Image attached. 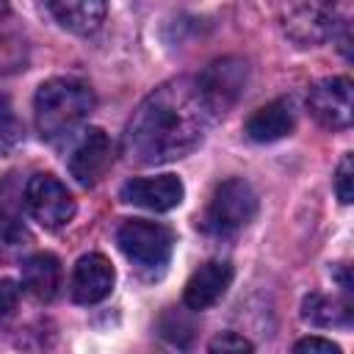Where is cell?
Segmentation results:
<instances>
[{"label":"cell","instance_id":"6","mask_svg":"<svg viewBox=\"0 0 354 354\" xmlns=\"http://www.w3.org/2000/svg\"><path fill=\"white\" fill-rule=\"evenodd\" d=\"M282 28L301 47L321 44L335 30L332 6L326 0H288L282 8Z\"/></svg>","mask_w":354,"mask_h":354},{"label":"cell","instance_id":"21","mask_svg":"<svg viewBox=\"0 0 354 354\" xmlns=\"http://www.w3.org/2000/svg\"><path fill=\"white\" fill-rule=\"evenodd\" d=\"M0 136H17V122L6 100H0Z\"/></svg>","mask_w":354,"mask_h":354},{"label":"cell","instance_id":"17","mask_svg":"<svg viewBox=\"0 0 354 354\" xmlns=\"http://www.w3.org/2000/svg\"><path fill=\"white\" fill-rule=\"evenodd\" d=\"M335 194L343 205H348L354 199V158L351 155H343V160L337 163V171H335Z\"/></svg>","mask_w":354,"mask_h":354},{"label":"cell","instance_id":"1","mask_svg":"<svg viewBox=\"0 0 354 354\" xmlns=\"http://www.w3.org/2000/svg\"><path fill=\"white\" fill-rule=\"evenodd\" d=\"M210 119L196 80H169L136 108L124 130V152L136 163L177 160L202 141Z\"/></svg>","mask_w":354,"mask_h":354},{"label":"cell","instance_id":"7","mask_svg":"<svg viewBox=\"0 0 354 354\" xmlns=\"http://www.w3.org/2000/svg\"><path fill=\"white\" fill-rule=\"evenodd\" d=\"M196 86L210 108V113H224L246 86V64L241 58H221L213 61L199 77Z\"/></svg>","mask_w":354,"mask_h":354},{"label":"cell","instance_id":"18","mask_svg":"<svg viewBox=\"0 0 354 354\" xmlns=\"http://www.w3.org/2000/svg\"><path fill=\"white\" fill-rule=\"evenodd\" d=\"M213 354H243V351H252L254 346L243 337V335H238V332H224V335H218L216 340H210V346H207Z\"/></svg>","mask_w":354,"mask_h":354},{"label":"cell","instance_id":"19","mask_svg":"<svg viewBox=\"0 0 354 354\" xmlns=\"http://www.w3.org/2000/svg\"><path fill=\"white\" fill-rule=\"evenodd\" d=\"M293 351H299V354H340V346L326 337H304L293 346Z\"/></svg>","mask_w":354,"mask_h":354},{"label":"cell","instance_id":"13","mask_svg":"<svg viewBox=\"0 0 354 354\" xmlns=\"http://www.w3.org/2000/svg\"><path fill=\"white\" fill-rule=\"evenodd\" d=\"M290 130H293V105H290V100H271L246 119V136L257 144L279 141Z\"/></svg>","mask_w":354,"mask_h":354},{"label":"cell","instance_id":"11","mask_svg":"<svg viewBox=\"0 0 354 354\" xmlns=\"http://www.w3.org/2000/svg\"><path fill=\"white\" fill-rule=\"evenodd\" d=\"M230 282H232V266L227 260H210L191 274L183 290V301L188 310H196V313L207 310L227 293Z\"/></svg>","mask_w":354,"mask_h":354},{"label":"cell","instance_id":"10","mask_svg":"<svg viewBox=\"0 0 354 354\" xmlns=\"http://www.w3.org/2000/svg\"><path fill=\"white\" fill-rule=\"evenodd\" d=\"M111 158H113V149H111V138L105 136V130L88 127L83 138L77 141V147L72 149L69 171L80 185H94L111 166Z\"/></svg>","mask_w":354,"mask_h":354},{"label":"cell","instance_id":"15","mask_svg":"<svg viewBox=\"0 0 354 354\" xmlns=\"http://www.w3.org/2000/svg\"><path fill=\"white\" fill-rule=\"evenodd\" d=\"M58 285H61V263H58L55 254L36 252L22 263V288L30 296H36L41 301H50L55 296Z\"/></svg>","mask_w":354,"mask_h":354},{"label":"cell","instance_id":"20","mask_svg":"<svg viewBox=\"0 0 354 354\" xmlns=\"http://www.w3.org/2000/svg\"><path fill=\"white\" fill-rule=\"evenodd\" d=\"M19 301V285L14 279H0V318L11 315Z\"/></svg>","mask_w":354,"mask_h":354},{"label":"cell","instance_id":"5","mask_svg":"<svg viewBox=\"0 0 354 354\" xmlns=\"http://www.w3.org/2000/svg\"><path fill=\"white\" fill-rule=\"evenodd\" d=\"M25 207L44 230H61L75 216V199L53 174H33L25 185Z\"/></svg>","mask_w":354,"mask_h":354},{"label":"cell","instance_id":"12","mask_svg":"<svg viewBox=\"0 0 354 354\" xmlns=\"http://www.w3.org/2000/svg\"><path fill=\"white\" fill-rule=\"evenodd\" d=\"M113 290V266L105 254H83L72 274V296L80 304H97Z\"/></svg>","mask_w":354,"mask_h":354},{"label":"cell","instance_id":"4","mask_svg":"<svg viewBox=\"0 0 354 354\" xmlns=\"http://www.w3.org/2000/svg\"><path fill=\"white\" fill-rule=\"evenodd\" d=\"M116 243L138 268H163L174 249V232L158 221L127 218L116 230Z\"/></svg>","mask_w":354,"mask_h":354},{"label":"cell","instance_id":"14","mask_svg":"<svg viewBox=\"0 0 354 354\" xmlns=\"http://www.w3.org/2000/svg\"><path fill=\"white\" fill-rule=\"evenodd\" d=\"M53 17L72 33H94L108 11V0H50Z\"/></svg>","mask_w":354,"mask_h":354},{"label":"cell","instance_id":"16","mask_svg":"<svg viewBox=\"0 0 354 354\" xmlns=\"http://www.w3.org/2000/svg\"><path fill=\"white\" fill-rule=\"evenodd\" d=\"M351 299L343 296H324V293H310L301 301V318L315 324V326H348L351 324Z\"/></svg>","mask_w":354,"mask_h":354},{"label":"cell","instance_id":"2","mask_svg":"<svg viewBox=\"0 0 354 354\" xmlns=\"http://www.w3.org/2000/svg\"><path fill=\"white\" fill-rule=\"evenodd\" d=\"M94 108V91L77 77L44 80L33 97V119L41 138H58L75 130Z\"/></svg>","mask_w":354,"mask_h":354},{"label":"cell","instance_id":"22","mask_svg":"<svg viewBox=\"0 0 354 354\" xmlns=\"http://www.w3.org/2000/svg\"><path fill=\"white\" fill-rule=\"evenodd\" d=\"M8 14V0H0V19Z\"/></svg>","mask_w":354,"mask_h":354},{"label":"cell","instance_id":"3","mask_svg":"<svg viewBox=\"0 0 354 354\" xmlns=\"http://www.w3.org/2000/svg\"><path fill=\"white\" fill-rule=\"evenodd\" d=\"M254 216H257V194L246 180L230 177L213 191L202 216V227L210 235L227 238L241 232Z\"/></svg>","mask_w":354,"mask_h":354},{"label":"cell","instance_id":"9","mask_svg":"<svg viewBox=\"0 0 354 354\" xmlns=\"http://www.w3.org/2000/svg\"><path fill=\"white\" fill-rule=\"evenodd\" d=\"M185 196V188L180 183V177L174 174H160V177H133L122 185L119 199L127 205H138L155 213H166L171 207H177Z\"/></svg>","mask_w":354,"mask_h":354},{"label":"cell","instance_id":"8","mask_svg":"<svg viewBox=\"0 0 354 354\" xmlns=\"http://www.w3.org/2000/svg\"><path fill=\"white\" fill-rule=\"evenodd\" d=\"M310 113L329 130H346L351 124V80L348 77H324L310 88L307 97Z\"/></svg>","mask_w":354,"mask_h":354}]
</instances>
